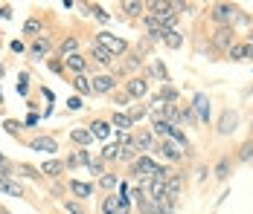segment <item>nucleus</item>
I'll return each instance as SVG.
<instances>
[{"label":"nucleus","mask_w":253,"mask_h":214,"mask_svg":"<svg viewBox=\"0 0 253 214\" xmlns=\"http://www.w3.org/2000/svg\"><path fill=\"white\" fill-rule=\"evenodd\" d=\"M210 18L218 26H233L236 29L239 18H242V9L233 6V3H215V6H210Z\"/></svg>","instance_id":"f257e3e1"},{"label":"nucleus","mask_w":253,"mask_h":214,"mask_svg":"<svg viewBox=\"0 0 253 214\" xmlns=\"http://www.w3.org/2000/svg\"><path fill=\"white\" fill-rule=\"evenodd\" d=\"M93 44H99L105 52H111L114 58H123L128 52V41L126 38H120V35H114V32H108V29H102V32H96V41Z\"/></svg>","instance_id":"f03ea898"},{"label":"nucleus","mask_w":253,"mask_h":214,"mask_svg":"<svg viewBox=\"0 0 253 214\" xmlns=\"http://www.w3.org/2000/svg\"><path fill=\"white\" fill-rule=\"evenodd\" d=\"M102 214H131V200L114 191L102 200Z\"/></svg>","instance_id":"7ed1b4c3"},{"label":"nucleus","mask_w":253,"mask_h":214,"mask_svg":"<svg viewBox=\"0 0 253 214\" xmlns=\"http://www.w3.org/2000/svg\"><path fill=\"white\" fill-rule=\"evenodd\" d=\"M236 44V29L233 26H215L212 32V47L218 52H230V47Z\"/></svg>","instance_id":"20e7f679"},{"label":"nucleus","mask_w":253,"mask_h":214,"mask_svg":"<svg viewBox=\"0 0 253 214\" xmlns=\"http://www.w3.org/2000/svg\"><path fill=\"white\" fill-rule=\"evenodd\" d=\"M152 153H160V156H163L166 162H172V165L183 159V148H177V145H175V142H169V139H160V142L154 145Z\"/></svg>","instance_id":"39448f33"},{"label":"nucleus","mask_w":253,"mask_h":214,"mask_svg":"<svg viewBox=\"0 0 253 214\" xmlns=\"http://www.w3.org/2000/svg\"><path fill=\"white\" fill-rule=\"evenodd\" d=\"M236 127H239V113L236 110H224L221 116H218V124H215V133L218 136H233L236 133Z\"/></svg>","instance_id":"423d86ee"},{"label":"nucleus","mask_w":253,"mask_h":214,"mask_svg":"<svg viewBox=\"0 0 253 214\" xmlns=\"http://www.w3.org/2000/svg\"><path fill=\"white\" fill-rule=\"evenodd\" d=\"M50 52H52V38L41 32V35L32 41V47H29V55H32V61H44Z\"/></svg>","instance_id":"0eeeda50"},{"label":"nucleus","mask_w":253,"mask_h":214,"mask_svg":"<svg viewBox=\"0 0 253 214\" xmlns=\"http://www.w3.org/2000/svg\"><path fill=\"white\" fill-rule=\"evenodd\" d=\"M131 136H134V148H137V151H146V153H152L154 151V133H152V127H134V133H131Z\"/></svg>","instance_id":"6e6552de"},{"label":"nucleus","mask_w":253,"mask_h":214,"mask_svg":"<svg viewBox=\"0 0 253 214\" xmlns=\"http://www.w3.org/2000/svg\"><path fill=\"white\" fill-rule=\"evenodd\" d=\"M90 90H93V93H99V95L114 93V90H117V78H114V75H108V72L93 75V78H90Z\"/></svg>","instance_id":"1a4fd4ad"},{"label":"nucleus","mask_w":253,"mask_h":214,"mask_svg":"<svg viewBox=\"0 0 253 214\" xmlns=\"http://www.w3.org/2000/svg\"><path fill=\"white\" fill-rule=\"evenodd\" d=\"M126 93L131 95V98H146V95H149V81H146L143 75H131L126 81Z\"/></svg>","instance_id":"9d476101"},{"label":"nucleus","mask_w":253,"mask_h":214,"mask_svg":"<svg viewBox=\"0 0 253 214\" xmlns=\"http://www.w3.org/2000/svg\"><path fill=\"white\" fill-rule=\"evenodd\" d=\"M189 107L195 110L198 124H207V122H210V95H207V93H195V98H192V104H189Z\"/></svg>","instance_id":"9b49d317"},{"label":"nucleus","mask_w":253,"mask_h":214,"mask_svg":"<svg viewBox=\"0 0 253 214\" xmlns=\"http://www.w3.org/2000/svg\"><path fill=\"white\" fill-rule=\"evenodd\" d=\"M61 64H64V70L70 72V75H84V72H87V58L79 55V52L76 55H67Z\"/></svg>","instance_id":"f8f14e48"},{"label":"nucleus","mask_w":253,"mask_h":214,"mask_svg":"<svg viewBox=\"0 0 253 214\" xmlns=\"http://www.w3.org/2000/svg\"><path fill=\"white\" fill-rule=\"evenodd\" d=\"M67 188H70V194L76 197L79 203H84V200H90V197H93V185H90V183H82V180H70V185H67Z\"/></svg>","instance_id":"ddd939ff"},{"label":"nucleus","mask_w":253,"mask_h":214,"mask_svg":"<svg viewBox=\"0 0 253 214\" xmlns=\"http://www.w3.org/2000/svg\"><path fill=\"white\" fill-rule=\"evenodd\" d=\"M180 188H183V177L180 174H169V180H166V200L169 203H175L177 197H180Z\"/></svg>","instance_id":"4468645a"},{"label":"nucleus","mask_w":253,"mask_h":214,"mask_svg":"<svg viewBox=\"0 0 253 214\" xmlns=\"http://www.w3.org/2000/svg\"><path fill=\"white\" fill-rule=\"evenodd\" d=\"M29 148H32V151H41V153H47V156H50V153L58 151V142H55L52 136H35V139L29 142Z\"/></svg>","instance_id":"2eb2a0df"},{"label":"nucleus","mask_w":253,"mask_h":214,"mask_svg":"<svg viewBox=\"0 0 253 214\" xmlns=\"http://www.w3.org/2000/svg\"><path fill=\"white\" fill-rule=\"evenodd\" d=\"M111 127H117V130H123V133H131V130H134V122L128 119L126 110H114V116H111Z\"/></svg>","instance_id":"dca6fc26"},{"label":"nucleus","mask_w":253,"mask_h":214,"mask_svg":"<svg viewBox=\"0 0 253 214\" xmlns=\"http://www.w3.org/2000/svg\"><path fill=\"white\" fill-rule=\"evenodd\" d=\"M0 194H9V197H26L24 185H21V183H15L12 177H0Z\"/></svg>","instance_id":"f3484780"},{"label":"nucleus","mask_w":253,"mask_h":214,"mask_svg":"<svg viewBox=\"0 0 253 214\" xmlns=\"http://www.w3.org/2000/svg\"><path fill=\"white\" fill-rule=\"evenodd\" d=\"M90 58H93L96 64H102V67H114V64H117V58H114L111 52H105L99 44H93V47H90Z\"/></svg>","instance_id":"a211bd4d"},{"label":"nucleus","mask_w":253,"mask_h":214,"mask_svg":"<svg viewBox=\"0 0 253 214\" xmlns=\"http://www.w3.org/2000/svg\"><path fill=\"white\" fill-rule=\"evenodd\" d=\"M169 130H172V124L163 119V116H152V133H154V139H169Z\"/></svg>","instance_id":"6ab92c4d"},{"label":"nucleus","mask_w":253,"mask_h":214,"mask_svg":"<svg viewBox=\"0 0 253 214\" xmlns=\"http://www.w3.org/2000/svg\"><path fill=\"white\" fill-rule=\"evenodd\" d=\"M70 142H76L79 148H87V145H93V133L87 127H73L70 130Z\"/></svg>","instance_id":"aec40b11"},{"label":"nucleus","mask_w":253,"mask_h":214,"mask_svg":"<svg viewBox=\"0 0 253 214\" xmlns=\"http://www.w3.org/2000/svg\"><path fill=\"white\" fill-rule=\"evenodd\" d=\"M227 55L233 58V61H251L253 58V47L251 44H233Z\"/></svg>","instance_id":"412c9836"},{"label":"nucleus","mask_w":253,"mask_h":214,"mask_svg":"<svg viewBox=\"0 0 253 214\" xmlns=\"http://www.w3.org/2000/svg\"><path fill=\"white\" fill-rule=\"evenodd\" d=\"M87 130L93 133V139H108L114 127H111V122H105V119H93V124H90Z\"/></svg>","instance_id":"4be33fe9"},{"label":"nucleus","mask_w":253,"mask_h":214,"mask_svg":"<svg viewBox=\"0 0 253 214\" xmlns=\"http://www.w3.org/2000/svg\"><path fill=\"white\" fill-rule=\"evenodd\" d=\"M41 174H47L50 180H58V177L64 174V162H61V159H47V162L41 165Z\"/></svg>","instance_id":"5701e85b"},{"label":"nucleus","mask_w":253,"mask_h":214,"mask_svg":"<svg viewBox=\"0 0 253 214\" xmlns=\"http://www.w3.org/2000/svg\"><path fill=\"white\" fill-rule=\"evenodd\" d=\"M120 9L126 12L128 18H143V15H146V3H140V0H126Z\"/></svg>","instance_id":"b1692460"},{"label":"nucleus","mask_w":253,"mask_h":214,"mask_svg":"<svg viewBox=\"0 0 253 214\" xmlns=\"http://www.w3.org/2000/svg\"><path fill=\"white\" fill-rule=\"evenodd\" d=\"M230 171H233V162H230V156H221V159L215 162V168H212V174H215V180H218V183H224V180H227Z\"/></svg>","instance_id":"393cba45"},{"label":"nucleus","mask_w":253,"mask_h":214,"mask_svg":"<svg viewBox=\"0 0 253 214\" xmlns=\"http://www.w3.org/2000/svg\"><path fill=\"white\" fill-rule=\"evenodd\" d=\"M163 119L169 122L172 127H180V122H183V113H180V107H177V104H166V107H163Z\"/></svg>","instance_id":"a878e982"},{"label":"nucleus","mask_w":253,"mask_h":214,"mask_svg":"<svg viewBox=\"0 0 253 214\" xmlns=\"http://www.w3.org/2000/svg\"><path fill=\"white\" fill-rule=\"evenodd\" d=\"M99 188L108 191V194H114V191L120 188V177H117V174H111V171H105V174L99 177Z\"/></svg>","instance_id":"bb28decb"},{"label":"nucleus","mask_w":253,"mask_h":214,"mask_svg":"<svg viewBox=\"0 0 253 214\" xmlns=\"http://www.w3.org/2000/svg\"><path fill=\"white\" fill-rule=\"evenodd\" d=\"M58 52H61V58H67V55H76V52H79V38H73V35H67V38L61 41V47H58Z\"/></svg>","instance_id":"cd10ccee"},{"label":"nucleus","mask_w":253,"mask_h":214,"mask_svg":"<svg viewBox=\"0 0 253 214\" xmlns=\"http://www.w3.org/2000/svg\"><path fill=\"white\" fill-rule=\"evenodd\" d=\"M73 87H76L79 95H90L93 90H90V78L87 75H73Z\"/></svg>","instance_id":"c85d7f7f"},{"label":"nucleus","mask_w":253,"mask_h":214,"mask_svg":"<svg viewBox=\"0 0 253 214\" xmlns=\"http://www.w3.org/2000/svg\"><path fill=\"white\" fill-rule=\"evenodd\" d=\"M128 119L134 122V124H137V122L143 119V116H146V113H149V107H146V104H128Z\"/></svg>","instance_id":"c756f323"},{"label":"nucleus","mask_w":253,"mask_h":214,"mask_svg":"<svg viewBox=\"0 0 253 214\" xmlns=\"http://www.w3.org/2000/svg\"><path fill=\"white\" fill-rule=\"evenodd\" d=\"M169 142H175L177 148H189V136H186L180 127H172V130H169Z\"/></svg>","instance_id":"7c9ffc66"},{"label":"nucleus","mask_w":253,"mask_h":214,"mask_svg":"<svg viewBox=\"0 0 253 214\" xmlns=\"http://www.w3.org/2000/svg\"><path fill=\"white\" fill-rule=\"evenodd\" d=\"M137 156H140V151L134 148V142H131V145H123V148H120V162H134Z\"/></svg>","instance_id":"2f4dec72"},{"label":"nucleus","mask_w":253,"mask_h":214,"mask_svg":"<svg viewBox=\"0 0 253 214\" xmlns=\"http://www.w3.org/2000/svg\"><path fill=\"white\" fill-rule=\"evenodd\" d=\"M163 44L169 49H180V44H183V35L177 32V29H172V32H166V38H163Z\"/></svg>","instance_id":"473e14b6"},{"label":"nucleus","mask_w":253,"mask_h":214,"mask_svg":"<svg viewBox=\"0 0 253 214\" xmlns=\"http://www.w3.org/2000/svg\"><path fill=\"white\" fill-rule=\"evenodd\" d=\"M99 159H105V162H108V159H120V145H117V142H108L105 148H102Z\"/></svg>","instance_id":"72a5a7b5"},{"label":"nucleus","mask_w":253,"mask_h":214,"mask_svg":"<svg viewBox=\"0 0 253 214\" xmlns=\"http://www.w3.org/2000/svg\"><path fill=\"white\" fill-rule=\"evenodd\" d=\"M236 159H239V162H251V159H253V139H248V142H245L242 148H239Z\"/></svg>","instance_id":"f704fd0d"},{"label":"nucleus","mask_w":253,"mask_h":214,"mask_svg":"<svg viewBox=\"0 0 253 214\" xmlns=\"http://www.w3.org/2000/svg\"><path fill=\"white\" fill-rule=\"evenodd\" d=\"M24 35L38 38V35H41V21H38V18H29V21L24 24Z\"/></svg>","instance_id":"c9c22d12"},{"label":"nucleus","mask_w":253,"mask_h":214,"mask_svg":"<svg viewBox=\"0 0 253 214\" xmlns=\"http://www.w3.org/2000/svg\"><path fill=\"white\" fill-rule=\"evenodd\" d=\"M160 98H163V104H175V101H177V90H175V87H169V84H163Z\"/></svg>","instance_id":"e433bc0d"},{"label":"nucleus","mask_w":253,"mask_h":214,"mask_svg":"<svg viewBox=\"0 0 253 214\" xmlns=\"http://www.w3.org/2000/svg\"><path fill=\"white\" fill-rule=\"evenodd\" d=\"M87 171L99 180L102 174H105V159H99V156H96V159H90V162H87Z\"/></svg>","instance_id":"4c0bfd02"},{"label":"nucleus","mask_w":253,"mask_h":214,"mask_svg":"<svg viewBox=\"0 0 253 214\" xmlns=\"http://www.w3.org/2000/svg\"><path fill=\"white\" fill-rule=\"evenodd\" d=\"M180 113H183V122H186V124H198V116H195V110H192L189 104L180 107Z\"/></svg>","instance_id":"58836bf2"},{"label":"nucleus","mask_w":253,"mask_h":214,"mask_svg":"<svg viewBox=\"0 0 253 214\" xmlns=\"http://www.w3.org/2000/svg\"><path fill=\"white\" fill-rule=\"evenodd\" d=\"M18 174H24L26 180H41V174H38L32 165H21V168H18Z\"/></svg>","instance_id":"ea45409f"},{"label":"nucleus","mask_w":253,"mask_h":214,"mask_svg":"<svg viewBox=\"0 0 253 214\" xmlns=\"http://www.w3.org/2000/svg\"><path fill=\"white\" fill-rule=\"evenodd\" d=\"M18 93H21V95L29 93V75H26V72H21V75H18Z\"/></svg>","instance_id":"a19ab883"},{"label":"nucleus","mask_w":253,"mask_h":214,"mask_svg":"<svg viewBox=\"0 0 253 214\" xmlns=\"http://www.w3.org/2000/svg\"><path fill=\"white\" fill-rule=\"evenodd\" d=\"M64 212H67V214H87V212H84V209L76 203V200H67V203H64Z\"/></svg>","instance_id":"79ce46f5"},{"label":"nucleus","mask_w":253,"mask_h":214,"mask_svg":"<svg viewBox=\"0 0 253 214\" xmlns=\"http://www.w3.org/2000/svg\"><path fill=\"white\" fill-rule=\"evenodd\" d=\"M90 12H93V15H96V18H99L102 24H108V21H111V15H108V12H105V9H102V6H90Z\"/></svg>","instance_id":"37998d69"},{"label":"nucleus","mask_w":253,"mask_h":214,"mask_svg":"<svg viewBox=\"0 0 253 214\" xmlns=\"http://www.w3.org/2000/svg\"><path fill=\"white\" fill-rule=\"evenodd\" d=\"M82 104H84L82 95H70V98H67V110H82Z\"/></svg>","instance_id":"c03bdc74"},{"label":"nucleus","mask_w":253,"mask_h":214,"mask_svg":"<svg viewBox=\"0 0 253 214\" xmlns=\"http://www.w3.org/2000/svg\"><path fill=\"white\" fill-rule=\"evenodd\" d=\"M3 127H6L9 133H18V130H21L24 124H21V122H15V119H6V124H3Z\"/></svg>","instance_id":"a18cd8bd"},{"label":"nucleus","mask_w":253,"mask_h":214,"mask_svg":"<svg viewBox=\"0 0 253 214\" xmlns=\"http://www.w3.org/2000/svg\"><path fill=\"white\" fill-rule=\"evenodd\" d=\"M76 159H79V165H87V162H90L93 156H90V151H79V153H76Z\"/></svg>","instance_id":"49530a36"},{"label":"nucleus","mask_w":253,"mask_h":214,"mask_svg":"<svg viewBox=\"0 0 253 214\" xmlns=\"http://www.w3.org/2000/svg\"><path fill=\"white\" fill-rule=\"evenodd\" d=\"M9 49H12L15 55H21V52H26V44H24V41H12V44H9Z\"/></svg>","instance_id":"de8ad7c7"},{"label":"nucleus","mask_w":253,"mask_h":214,"mask_svg":"<svg viewBox=\"0 0 253 214\" xmlns=\"http://www.w3.org/2000/svg\"><path fill=\"white\" fill-rule=\"evenodd\" d=\"M47 67H50L52 72H64V64H61V61H47Z\"/></svg>","instance_id":"09e8293b"},{"label":"nucleus","mask_w":253,"mask_h":214,"mask_svg":"<svg viewBox=\"0 0 253 214\" xmlns=\"http://www.w3.org/2000/svg\"><path fill=\"white\" fill-rule=\"evenodd\" d=\"M117 101H120V104H128V101H131V95H128V93H117Z\"/></svg>","instance_id":"8fccbe9b"},{"label":"nucleus","mask_w":253,"mask_h":214,"mask_svg":"<svg viewBox=\"0 0 253 214\" xmlns=\"http://www.w3.org/2000/svg\"><path fill=\"white\" fill-rule=\"evenodd\" d=\"M41 93H44V98H47V101H52V98H55V95H52V90H47V87H41Z\"/></svg>","instance_id":"3c124183"},{"label":"nucleus","mask_w":253,"mask_h":214,"mask_svg":"<svg viewBox=\"0 0 253 214\" xmlns=\"http://www.w3.org/2000/svg\"><path fill=\"white\" fill-rule=\"evenodd\" d=\"M0 15H3V18H12V9H9V6H3V9H0Z\"/></svg>","instance_id":"603ef678"},{"label":"nucleus","mask_w":253,"mask_h":214,"mask_svg":"<svg viewBox=\"0 0 253 214\" xmlns=\"http://www.w3.org/2000/svg\"><path fill=\"white\" fill-rule=\"evenodd\" d=\"M6 165H9V159H6V156L0 153V168H6Z\"/></svg>","instance_id":"864d4df0"},{"label":"nucleus","mask_w":253,"mask_h":214,"mask_svg":"<svg viewBox=\"0 0 253 214\" xmlns=\"http://www.w3.org/2000/svg\"><path fill=\"white\" fill-rule=\"evenodd\" d=\"M3 75H6V64H0V78H3Z\"/></svg>","instance_id":"5fc2aeb1"},{"label":"nucleus","mask_w":253,"mask_h":214,"mask_svg":"<svg viewBox=\"0 0 253 214\" xmlns=\"http://www.w3.org/2000/svg\"><path fill=\"white\" fill-rule=\"evenodd\" d=\"M245 44H251V47H253V32L248 35V41H245Z\"/></svg>","instance_id":"6e6d98bb"},{"label":"nucleus","mask_w":253,"mask_h":214,"mask_svg":"<svg viewBox=\"0 0 253 214\" xmlns=\"http://www.w3.org/2000/svg\"><path fill=\"white\" fill-rule=\"evenodd\" d=\"M0 107H3V90H0Z\"/></svg>","instance_id":"4d7b16f0"},{"label":"nucleus","mask_w":253,"mask_h":214,"mask_svg":"<svg viewBox=\"0 0 253 214\" xmlns=\"http://www.w3.org/2000/svg\"><path fill=\"white\" fill-rule=\"evenodd\" d=\"M0 113H3V107H0Z\"/></svg>","instance_id":"13d9d810"}]
</instances>
